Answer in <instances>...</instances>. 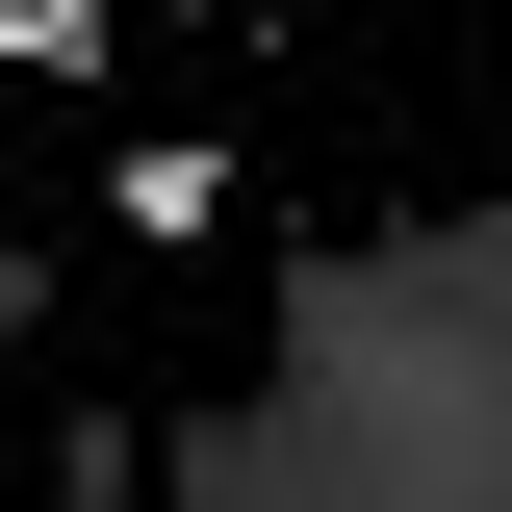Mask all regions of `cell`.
Instances as JSON below:
<instances>
[{
	"instance_id": "cell-1",
	"label": "cell",
	"mask_w": 512,
	"mask_h": 512,
	"mask_svg": "<svg viewBox=\"0 0 512 512\" xmlns=\"http://www.w3.org/2000/svg\"><path fill=\"white\" fill-rule=\"evenodd\" d=\"M103 205H128L154 256H205V231H231V154H205V128H128V180H103Z\"/></svg>"
},
{
	"instance_id": "cell-2",
	"label": "cell",
	"mask_w": 512,
	"mask_h": 512,
	"mask_svg": "<svg viewBox=\"0 0 512 512\" xmlns=\"http://www.w3.org/2000/svg\"><path fill=\"white\" fill-rule=\"evenodd\" d=\"M0 52H103V0H0Z\"/></svg>"
}]
</instances>
